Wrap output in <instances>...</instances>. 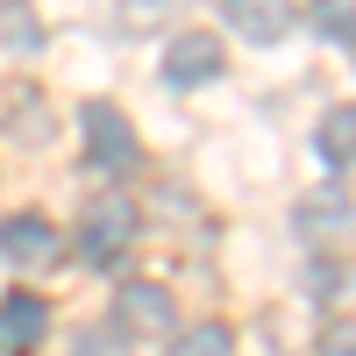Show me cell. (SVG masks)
<instances>
[{"instance_id":"1","label":"cell","mask_w":356,"mask_h":356,"mask_svg":"<svg viewBox=\"0 0 356 356\" xmlns=\"http://www.w3.org/2000/svg\"><path fill=\"white\" fill-rule=\"evenodd\" d=\"M136 243V200L129 193H93L79 214V257L86 264H114Z\"/></svg>"},{"instance_id":"2","label":"cell","mask_w":356,"mask_h":356,"mask_svg":"<svg viewBox=\"0 0 356 356\" xmlns=\"http://www.w3.org/2000/svg\"><path fill=\"white\" fill-rule=\"evenodd\" d=\"M79 122H86V157H93L100 171H122L136 157V129H129V114L114 107V100H86Z\"/></svg>"},{"instance_id":"3","label":"cell","mask_w":356,"mask_h":356,"mask_svg":"<svg viewBox=\"0 0 356 356\" xmlns=\"http://www.w3.org/2000/svg\"><path fill=\"white\" fill-rule=\"evenodd\" d=\"M221 65H228V50H221L214 29H186L164 50V79L171 86H207V79H221Z\"/></svg>"},{"instance_id":"4","label":"cell","mask_w":356,"mask_h":356,"mask_svg":"<svg viewBox=\"0 0 356 356\" xmlns=\"http://www.w3.org/2000/svg\"><path fill=\"white\" fill-rule=\"evenodd\" d=\"M114 328H122V335H171V292L150 285V278L122 285V300H114Z\"/></svg>"},{"instance_id":"5","label":"cell","mask_w":356,"mask_h":356,"mask_svg":"<svg viewBox=\"0 0 356 356\" xmlns=\"http://www.w3.org/2000/svg\"><path fill=\"white\" fill-rule=\"evenodd\" d=\"M0 257L8 264H29V271H43V264H57V228L43 214H15L8 228H0Z\"/></svg>"},{"instance_id":"6","label":"cell","mask_w":356,"mask_h":356,"mask_svg":"<svg viewBox=\"0 0 356 356\" xmlns=\"http://www.w3.org/2000/svg\"><path fill=\"white\" fill-rule=\"evenodd\" d=\"M221 8H228L243 43H278L285 22H292V0H221Z\"/></svg>"},{"instance_id":"7","label":"cell","mask_w":356,"mask_h":356,"mask_svg":"<svg viewBox=\"0 0 356 356\" xmlns=\"http://www.w3.org/2000/svg\"><path fill=\"white\" fill-rule=\"evenodd\" d=\"M43 328H50V307L36 300V292H8V300H0V335H8L15 349H36Z\"/></svg>"},{"instance_id":"8","label":"cell","mask_w":356,"mask_h":356,"mask_svg":"<svg viewBox=\"0 0 356 356\" xmlns=\"http://www.w3.org/2000/svg\"><path fill=\"white\" fill-rule=\"evenodd\" d=\"M292 221H300V235H335V228L349 221V193H342V186H314Z\"/></svg>"},{"instance_id":"9","label":"cell","mask_w":356,"mask_h":356,"mask_svg":"<svg viewBox=\"0 0 356 356\" xmlns=\"http://www.w3.org/2000/svg\"><path fill=\"white\" fill-rule=\"evenodd\" d=\"M314 150H321V164H349L356 157V107H328V114H321Z\"/></svg>"},{"instance_id":"10","label":"cell","mask_w":356,"mask_h":356,"mask_svg":"<svg viewBox=\"0 0 356 356\" xmlns=\"http://www.w3.org/2000/svg\"><path fill=\"white\" fill-rule=\"evenodd\" d=\"M0 43L22 50V57L43 50V29H36V15H29V0H0Z\"/></svg>"},{"instance_id":"11","label":"cell","mask_w":356,"mask_h":356,"mask_svg":"<svg viewBox=\"0 0 356 356\" xmlns=\"http://www.w3.org/2000/svg\"><path fill=\"white\" fill-rule=\"evenodd\" d=\"M171 356H235V335L221 328V321H200V328H186L171 342Z\"/></svg>"},{"instance_id":"12","label":"cell","mask_w":356,"mask_h":356,"mask_svg":"<svg viewBox=\"0 0 356 356\" xmlns=\"http://www.w3.org/2000/svg\"><path fill=\"white\" fill-rule=\"evenodd\" d=\"M307 22L321 29V36H335V43H356V0H314Z\"/></svg>"},{"instance_id":"13","label":"cell","mask_w":356,"mask_h":356,"mask_svg":"<svg viewBox=\"0 0 356 356\" xmlns=\"http://www.w3.org/2000/svg\"><path fill=\"white\" fill-rule=\"evenodd\" d=\"M72 356H129V335L122 328H86V335H72Z\"/></svg>"},{"instance_id":"14","label":"cell","mask_w":356,"mask_h":356,"mask_svg":"<svg viewBox=\"0 0 356 356\" xmlns=\"http://www.w3.org/2000/svg\"><path fill=\"white\" fill-rule=\"evenodd\" d=\"M321 356H356V321H335L328 342H321Z\"/></svg>"},{"instance_id":"15","label":"cell","mask_w":356,"mask_h":356,"mask_svg":"<svg viewBox=\"0 0 356 356\" xmlns=\"http://www.w3.org/2000/svg\"><path fill=\"white\" fill-rule=\"evenodd\" d=\"M122 8H129V22H143V29H150V22H164V15L178 8V0H122Z\"/></svg>"},{"instance_id":"16","label":"cell","mask_w":356,"mask_h":356,"mask_svg":"<svg viewBox=\"0 0 356 356\" xmlns=\"http://www.w3.org/2000/svg\"><path fill=\"white\" fill-rule=\"evenodd\" d=\"M0 356H22V349H15V342H8V335H0Z\"/></svg>"}]
</instances>
